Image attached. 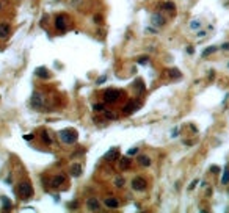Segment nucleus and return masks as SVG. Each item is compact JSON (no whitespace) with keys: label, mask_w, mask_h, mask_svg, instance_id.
Returning <instances> with one entry per match:
<instances>
[{"label":"nucleus","mask_w":229,"mask_h":213,"mask_svg":"<svg viewBox=\"0 0 229 213\" xmlns=\"http://www.w3.org/2000/svg\"><path fill=\"white\" fill-rule=\"evenodd\" d=\"M17 194H19V198L27 201L33 196V187L30 185V182H22L19 183V187H17Z\"/></svg>","instance_id":"obj_1"},{"label":"nucleus","mask_w":229,"mask_h":213,"mask_svg":"<svg viewBox=\"0 0 229 213\" xmlns=\"http://www.w3.org/2000/svg\"><path fill=\"white\" fill-rule=\"evenodd\" d=\"M60 138H61V141L65 144H72V143L77 141L79 135H77V132L74 130V128H65V130L60 132Z\"/></svg>","instance_id":"obj_2"},{"label":"nucleus","mask_w":229,"mask_h":213,"mask_svg":"<svg viewBox=\"0 0 229 213\" xmlns=\"http://www.w3.org/2000/svg\"><path fill=\"white\" fill-rule=\"evenodd\" d=\"M30 104H32L33 108L41 110L45 105V99H44V96L41 94V92H35V94L32 96V99H30Z\"/></svg>","instance_id":"obj_3"},{"label":"nucleus","mask_w":229,"mask_h":213,"mask_svg":"<svg viewBox=\"0 0 229 213\" xmlns=\"http://www.w3.org/2000/svg\"><path fill=\"white\" fill-rule=\"evenodd\" d=\"M120 97H121V91H118V89H108V91L104 92V100L105 102H116Z\"/></svg>","instance_id":"obj_4"},{"label":"nucleus","mask_w":229,"mask_h":213,"mask_svg":"<svg viewBox=\"0 0 229 213\" xmlns=\"http://www.w3.org/2000/svg\"><path fill=\"white\" fill-rule=\"evenodd\" d=\"M140 105H141L140 102H133V100L127 102V104L124 105V108H123V113H124V115H130V113L135 111V110H138Z\"/></svg>","instance_id":"obj_5"},{"label":"nucleus","mask_w":229,"mask_h":213,"mask_svg":"<svg viewBox=\"0 0 229 213\" xmlns=\"http://www.w3.org/2000/svg\"><path fill=\"white\" fill-rule=\"evenodd\" d=\"M118 157H120V149H118V147H112V149L104 155V158L107 161H115V160H118Z\"/></svg>","instance_id":"obj_6"},{"label":"nucleus","mask_w":229,"mask_h":213,"mask_svg":"<svg viewBox=\"0 0 229 213\" xmlns=\"http://www.w3.org/2000/svg\"><path fill=\"white\" fill-rule=\"evenodd\" d=\"M10 33H11V25L10 24H6V22L0 24V39H6L8 36H10Z\"/></svg>","instance_id":"obj_7"},{"label":"nucleus","mask_w":229,"mask_h":213,"mask_svg":"<svg viewBox=\"0 0 229 213\" xmlns=\"http://www.w3.org/2000/svg\"><path fill=\"white\" fill-rule=\"evenodd\" d=\"M132 188L136 190V191H143V190L146 188V182H144V179H141V177L133 179V180H132Z\"/></svg>","instance_id":"obj_8"},{"label":"nucleus","mask_w":229,"mask_h":213,"mask_svg":"<svg viewBox=\"0 0 229 213\" xmlns=\"http://www.w3.org/2000/svg\"><path fill=\"white\" fill-rule=\"evenodd\" d=\"M151 21H152V24L155 25V27H163L165 24H167V19L162 16V14H159V13H155V14H152V17H151Z\"/></svg>","instance_id":"obj_9"},{"label":"nucleus","mask_w":229,"mask_h":213,"mask_svg":"<svg viewBox=\"0 0 229 213\" xmlns=\"http://www.w3.org/2000/svg\"><path fill=\"white\" fill-rule=\"evenodd\" d=\"M86 208H88V210H93V211H97V210H100L99 201H97L96 198H89V199L86 201Z\"/></svg>","instance_id":"obj_10"},{"label":"nucleus","mask_w":229,"mask_h":213,"mask_svg":"<svg viewBox=\"0 0 229 213\" xmlns=\"http://www.w3.org/2000/svg\"><path fill=\"white\" fill-rule=\"evenodd\" d=\"M55 28L60 30V32H65L66 30V19H65V16H58L57 19H55Z\"/></svg>","instance_id":"obj_11"},{"label":"nucleus","mask_w":229,"mask_h":213,"mask_svg":"<svg viewBox=\"0 0 229 213\" xmlns=\"http://www.w3.org/2000/svg\"><path fill=\"white\" fill-rule=\"evenodd\" d=\"M104 205L107 208H118L120 207V202H118V199H115V198H105Z\"/></svg>","instance_id":"obj_12"},{"label":"nucleus","mask_w":229,"mask_h":213,"mask_svg":"<svg viewBox=\"0 0 229 213\" xmlns=\"http://www.w3.org/2000/svg\"><path fill=\"white\" fill-rule=\"evenodd\" d=\"M63 182H66V177L60 174V175H55V177L52 179V183H50V185H52L53 188H60L61 185H63Z\"/></svg>","instance_id":"obj_13"},{"label":"nucleus","mask_w":229,"mask_h":213,"mask_svg":"<svg viewBox=\"0 0 229 213\" xmlns=\"http://www.w3.org/2000/svg\"><path fill=\"white\" fill-rule=\"evenodd\" d=\"M120 169H123V171H126V169H129L130 168V157L127 155V157H121L120 158Z\"/></svg>","instance_id":"obj_14"},{"label":"nucleus","mask_w":229,"mask_h":213,"mask_svg":"<svg viewBox=\"0 0 229 213\" xmlns=\"http://www.w3.org/2000/svg\"><path fill=\"white\" fill-rule=\"evenodd\" d=\"M168 77H170V78H173V80H176V78H180V77H182V74H180V71H179V69L171 68V69H168Z\"/></svg>","instance_id":"obj_15"},{"label":"nucleus","mask_w":229,"mask_h":213,"mask_svg":"<svg viewBox=\"0 0 229 213\" xmlns=\"http://www.w3.org/2000/svg\"><path fill=\"white\" fill-rule=\"evenodd\" d=\"M102 115H104V118L105 119H108V121H116V119H118V116H116V113H113V111H110V110H104V111H102Z\"/></svg>","instance_id":"obj_16"},{"label":"nucleus","mask_w":229,"mask_h":213,"mask_svg":"<svg viewBox=\"0 0 229 213\" xmlns=\"http://www.w3.org/2000/svg\"><path fill=\"white\" fill-rule=\"evenodd\" d=\"M36 75L41 77V78H49L50 74H49V71L45 69V68H38V69H36Z\"/></svg>","instance_id":"obj_17"},{"label":"nucleus","mask_w":229,"mask_h":213,"mask_svg":"<svg viewBox=\"0 0 229 213\" xmlns=\"http://www.w3.org/2000/svg\"><path fill=\"white\" fill-rule=\"evenodd\" d=\"M71 174L74 175V177H79V175L82 174V166H80L79 163L72 165V166H71Z\"/></svg>","instance_id":"obj_18"},{"label":"nucleus","mask_w":229,"mask_h":213,"mask_svg":"<svg viewBox=\"0 0 229 213\" xmlns=\"http://www.w3.org/2000/svg\"><path fill=\"white\" fill-rule=\"evenodd\" d=\"M163 10H167L171 14H174L176 13V6H174V3H173V2H167V3H163Z\"/></svg>","instance_id":"obj_19"},{"label":"nucleus","mask_w":229,"mask_h":213,"mask_svg":"<svg viewBox=\"0 0 229 213\" xmlns=\"http://www.w3.org/2000/svg\"><path fill=\"white\" fill-rule=\"evenodd\" d=\"M218 50V47L217 45H210V47H207V49H204V52H203V57L206 58V57H209V55H212V53H215Z\"/></svg>","instance_id":"obj_20"},{"label":"nucleus","mask_w":229,"mask_h":213,"mask_svg":"<svg viewBox=\"0 0 229 213\" xmlns=\"http://www.w3.org/2000/svg\"><path fill=\"white\" fill-rule=\"evenodd\" d=\"M135 88H136V92H138V94H141V92L144 91V83H143V80L136 78V80H135Z\"/></svg>","instance_id":"obj_21"},{"label":"nucleus","mask_w":229,"mask_h":213,"mask_svg":"<svg viewBox=\"0 0 229 213\" xmlns=\"http://www.w3.org/2000/svg\"><path fill=\"white\" fill-rule=\"evenodd\" d=\"M138 161H140V165H143V166H149V165H151L149 157H146V155H140V157H138Z\"/></svg>","instance_id":"obj_22"},{"label":"nucleus","mask_w":229,"mask_h":213,"mask_svg":"<svg viewBox=\"0 0 229 213\" xmlns=\"http://www.w3.org/2000/svg\"><path fill=\"white\" fill-rule=\"evenodd\" d=\"M221 183H223V185H227V183H229V168H224L223 177H221Z\"/></svg>","instance_id":"obj_23"},{"label":"nucleus","mask_w":229,"mask_h":213,"mask_svg":"<svg viewBox=\"0 0 229 213\" xmlns=\"http://www.w3.org/2000/svg\"><path fill=\"white\" fill-rule=\"evenodd\" d=\"M41 138H42V141L45 144H52V140H50V136H49L47 132H41Z\"/></svg>","instance_id":"obj_24"},{"label":"nucleus","mask_w":229,"mask_h":213,"mask_svg":"<svg viewBox=\"0 0 229 213\" xmlns=\"http://www.w3.org/2000/svg\"><path fill=\"white\" fill-rule=\"evenodd\" d=\"M93 110H94V111H104L105 105H104V104H94V105H93Z\"/></svg>","instance_id":"obj_25"},{"label":"nucleus","mask_w":229,"mask_h":213,"mask_svg":"<svg viewBox=\"0 0 229 213\" xmlns=\"http://www.w3.org/2000/svg\"><path fill=\"white\" fill-rule=\"evenodd\" d=\"M113 183H115V187H123V185H124V179L123 177H116L115 180H113Z\"/></svg>","instance_id":"obj_26"},{"label":"nucleus","mask_w":229,"mask_h":213,"mask_svg":"<svg viewBox=\"0 0 229 213\" xmlns=\"http://www.w3.org/2000/svg\"><path fill=\"white\" fill-rule=\"evenodd\" d=\"M104 82H107V75H100V77L97 78V82H96V83H97V85H102Z\"/></svg>","instance_id":"obj_27"},{"label":"nucleus","mask_w":229,"mask_h":213,"mask_svg":"<svg viewBox=\"0 0 229 213\" xmlns=\"http://www.w3.org/2000/svg\"><path fill=\"white\" fill-rule=\"evenodd\" d=\"M2 201H3V205H5V208L8 210V208H10L11 207V204H10V201H8L6 198H2Z\"/></svg>","instance_id":"obj_28"},{"label":"nucleus","mask_w":229,"mask_h":213,"mask_svg":"<svg viewBox=\"0 0 229 213\" xmlns=\"http://www.w3.org/2000/svg\"><path fill=\"white\" fill-rule=\"evenodd\" d=\"M148 60H149L148 57H140L138 58V64H146V63H148Z\"/></svg>","instance_id":"obj_29"},{"label":"nucleus","mask_w":229,"mask_h":213,"mask_svg":"<svg viewBox=\"0 0 229 213\" xmlns=\"http://www.w3.org/2000/svg\"><path fill=\"white\" fill-rule=\"evenodd\" d=\"M136 152H138V149H136V147H133V149H129V151H127V155L130 157V155H135Z\"/></svg>","instance_id":"obj_30"},{"label":"nucleus","mask_w":229,"mask_h":213,"mask_svg":"<svg viewBox=\"0 0 229 213\" xmlns=\"http://www.w3.org/2000/svg\"><path fill=\"white\" fill-rule=\"evenodd\" d=\"M210 171H212L214 174H217V172H220V168H218V166H215V165H214V166H210Z\"/></svg>","instance_id":"obj_31"},{"label":"nucleus","mask_w":229,"mask_h":213,"mask_svg":"<svg viewBox=\"0 0 229 213\" xmlns=\"http://www.w3.org/2000/svg\"><path fill=\"white\" fill-rule=\"evenodd\" d=\"M196 185H198V180H193V183H190V185H188V190L191 191V190H193V188L196 187Z\"/></svg>","instance_id":"obj_32"},{"label":"nucleus","mask_w":229,"mask_h":213,"mask_svg":"<svg viewBox=\"0 0 229 213\" xmlns=\"http://www.w3.org/2000/svg\"><path fill=\"white\" fill-rule=\"evenodd\" d=\"M187 53H190V55H191V53H195V49L191 47V45H188V47H187Z\"/></svg>","instance_id":"obj_33"},{"label":"nucleus","mask_w":229,"mask_h":213,"mask_svg":"<svg viewBox=\"0 0 229 213\" xmlns=\"http://www.w3.org/2000/svg\"><path fill=\"white\" fill-rule=\"evenodd\" d=\"M24 140H27V141H32V140H33V135H25V136H24Z\"/></svg>","instance_id":"obj_34"},{"label":"nucleus","mask_w":229,"mask_h":213,"mask_svg":"<svg viewBox=\"0 0 229 213\" xmlns=\"http://www.w3.org/2000/svg\"><path fill=\"white\" fill-rule=\"evenodd\" d=\"M221 49H223V50H229V42H224V44L221 45Z\"/></svg>","instance_id":"obj_35"},{"label":"nucleus","mask_w":229,"mask_h":213,"mask_svg":"<svg viewBox=\"0 0 229 213\" xmlns=\"http://www.w3.org/2000/svg\"><path fill=\"white\" fill-rule=\"evenodd\" d=\"M100 21H102V17H100V16H94V22L96 24H99Z\"/></svg>","instance_id":"obj_36"},{"label":"nucleus","mask_w":229,"mask_h":213,"mask_svg":"<svg viewBox=\"0 0 229 213\" xmlns=\"http://www.w3.org/2000/svg\"><path fill=\"white\" fill-rule=\"evenodd\" d=\"M199 27V22H191V28H198Z\"/></svg>","instance_id":"obj_37"},{"label":"nucleus","mask_w":229,"mask_h":213,"mask_svg":"<svg viewBox=\"0 0 229 213\" xmlns=\"http://www.w3.org/2000/svg\"><path fill=\"white\" fill-rule=\"evenodd\" d=\"M0 8H2V5H0Z\"/></svg>","instance_id":"obj_38"}]
</instances>
